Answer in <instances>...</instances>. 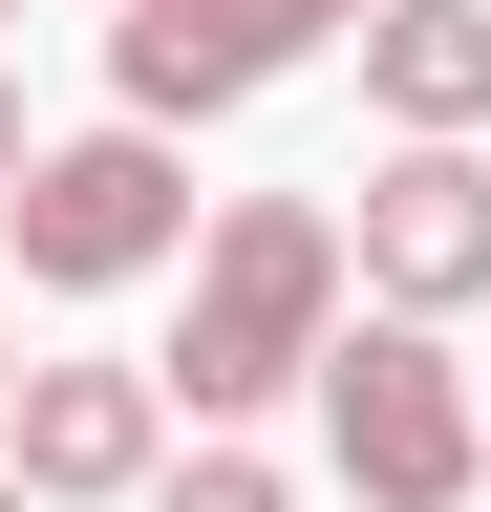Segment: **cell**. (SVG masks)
Wrapping results in <instances>:
<instances>
[{"label":"cell","mask_w":491,"mask_h":512,"mask_svg":"<svg viewBox=\"0 0 491 512\" xmlns=\"http://www.w3.org/2000/svg\"><path fill=\"white\" fill-rule=\"evenodd\" d=\"M342 214L321 192H214V256H193V320H171V406H193L214 448L278 406V384H321L342 363Z\"/></svg>","instance_id":"1"},{"label":"cell","mask_w":491,"mask_h":512,"mask_svg":"<svg viewBox=\"0 0 491 512\" xmlns=\"http://www.w3.org/2000/svg\"><path fill=\"white\" fill-rule=\"evenodd\" d=\"M171 256H214V214H193V150L171 128H65L22 192H0V278H43V299H129V278H171Z\"/></svg>","instance_id":"2"},{"label":"cell","mask_w":491,"mask_h":512,"mask_svg":"<svg viewBox=\"0 0 491 512\" xmlns=\"http://www.w3.org/2000/svg\"><path fill=\"white\" fill-rule=\"evenodd\" d=\"M321 470H342V512H470L491 491V406H470V363L427 342V320H342Z\"/></svg>","instance_id":"3"},{"label":"cell","mask_w":491,"mask_h":512,"mask_svg":"<svg viewBox=\"0 0 491 512\" xmlns=\"http://www.w3.org/2000/svg\"><path fill=\"white\" fill-rule=\"evenodd\" d=\"M385 0H129L107 22V86H129V128H214V107H257L299 86L321 43H363Z\"/></svg>","instance_id":"4"},{"label":"cell","mask_w":491,"mask_h":512,"mask_svg":"<svg viewBox=\"0 0 491 512\" xmlns=\"http://www.w3.org/2000/svg\"><path fill=\"white\" fill-rule=\"evenodd\" d=\"M0 470H22V512H150L171 491V363H22Z\"/></svg>","instance_id":"5"},{"label":"cell","mask_w":491,"mask_h":512,"mask_svg":"<svg viewBox=\"0 0 491 512\" xmlns=\"http://www.w3.org/2000/svg\"><path fill=\"white\" fill-rule=\"evenodd\" d=\"M342 256H363V320H449L491 299V150H385L363 171V214H342Z\"/></svg>","instance_id":"6"},{"label":"cell","mask_w":491,"mask_h":512,"mask_svg":"<svg viewBox=\"0 0 491 512\" xmlns=\"http://www.w3.org/2000/svg\"><path fill=\"white\" fill-rule=\"evenodd\" d=\"M363 107H385V150H470L491 128V0H385L363 22Z\"/></svg>","instance_id":"7"},{"label":"cell","mask_w":491,"mask_h":512,"mask_svg":"<svg viewBox=\"0 0 491 512\" xmlns=\"http://www.w3.org/2000/svg\"><path fill=\"white\" fill-rule=\"evenodd\" d=\"M150 512H299V491H278V470H257V448H193V470H171V491H150Z\"/></svg>","instance_id":"8"},{"label":"cell","mask_w":491,"mask_h":512,"mask_svg":"<svg viewBox=\"0 0 491 512\" xmlns=\"http://www.w3.org/2000/svg\"><path fill=\"white\" fill-rule=\"evenodd\" d=\"M22 171H43V128H22V64H0V192H22Z\"/></svg>","instance_id":"9"},{"label":"cell","mask_w":491,"mask_h":512,"mask_svg":"<svg viewBox=\"0 0 491 512\" xmlns=\"http://www.w3.org/2000/svg\"><path fill=\"white\" fill-rule=\"evenodd\" d=\"M0 406H22V320H0Z\"/></svg>","instance_id":"10"},{"label":"cell","mask_w":491,"mask_h":512,"mask_svg":"<svg viewBox=\"0 0 491 512\" xmlns=\"http://www.w3.org/2000/svg\"><path fill=\"white\" fill-rule=\"evenodd\" d=\"M0 512H22V470H0Z\"/></svg>","instance_id":"11"},{"label":"cell","mask_w":491,"mask_h":512,"mask_svg":"<svg viewBox=\"0 0 491 512\" xmlns=\"http://www.w3.org/2000/svg\"><path fill=\"white\" fill-rule=\"evenodd\" d=\"M0 22H22V0H0Z\"/></svg>","instance_id":"12"}]
</instances>
